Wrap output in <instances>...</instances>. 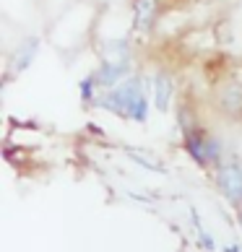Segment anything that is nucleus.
<instances>
[{
  "mask_svg": "<svg viewBox=\"0 0 242 252\" xmlns=\"http://www.w3.org/2000/svg\"><path fill=\"white\" fill-rule=\"evenodd\" d=\"M102 107L109 109V112H115V115L136 120V123H146V117H148L146 96H143L141 83H138V81H128L120 89L109 91V94L102 99Z\"/></svg>",
  "mask_w": 242,
  "mask_h": 252,
  "instance_id": "1",
  "label": "nucleus"
},
{
  "mask_svg": "<svg viewBox=\"0 0 242 252\" xmlns=\"http://www.w3.org/2000/svg\"><path fill=\"white\" fill-rule=\"evenodd\" d=\"M185 146H188V154L195 158L198 164H208L216 158L219 146L213 138H208L206 133H195V130H185Z\"/></svg>",
  "mask_w": 242,
  "mask_h": 252,
  "instance_id": "2",
  "label": "nucleus"
},
{
  "mask_svg": "<svg viewBox=\"0 0 242 252\" xmlns=\"http://www.w3.org/2000/svg\"><path fill=\"white\" fill-rule=\"evenodd\" d=\"M216 185L224 192V198H229L232 203H242V169L237 164L221 166L216 174Z\"/></svg>",
  "mask_w": 242,
  "mask_h": 252,
  "instance_id": "3",
  "label": "nucleus"
},
{
  "mask_svg": "<svg viewBox=\"0 0 242 252\" xmlns=\"http://www.w3.org/2000/svg\"><path fill=\"white\" fill-rule=\"evenodd\" d=\"M125 65L128 63H107L104 60V65H102V68H99V73H97V83H102V86H112V83H117L120 78H123L125 76Z\"/></svg>",
  "mask_w": 242,
  "mask_h": 252,
  "instance_id": "4",
  "label": "nucleus"
},
{
  "mask_svg": "<svg viewBox=\"0 0 242 252\" xmlns=\"http://www.w3.org/2000/svg\"><path fill=\"white\" fill-rule=\"evenodd\" d=\"M154 94H156V107H159L162 112H167L170 99H172V81H170L167 73H156V78H154Z\"/></svg>",
  "mask_w": 242,
  "mask_h": 252,
  "instance_id": "5",
  "label": "nucleus"
},
{
  "mask_svg": "<svg viewBox=\"0 0 242 252\" xmlns=\"http://www.w3.org/2000/svg\"><path fill=\"white\" fill-rule=\"evenodd\" d=\"M156 13V0H136V26L148 29Z\"/></svg>",
  "mask_w": 242,
  "mask_h": 252,
  "instance_id": "6",
  "label": "nucleus"
},
{
  "mask_svg": "<svg viewBox=\"0 0 242 252\" xmlns=\"http://www.w3.org/2000/svg\"><path fill=\"white\" fill-rule=\"evenodd\" d=\"M36 44H39V39H34V36L24 42V47L18 50V55H16V70H26V68H29L32 58L36 55Z\"/></svg>",
  "mask_w": 242,
  "mask_h": 252,
  "instance_id": "7",
  "label": "nucleus"
},
{
  "mask_svg": "<svg viewBox=\"0 0 242 252\" xmlns=\"http://www.w3.org/2000/svg\"><path fill=\"white\" fill-rule=\"evenodd\" d=\"M128 156L133 158V161H138L141 166H146V169L156 172V174H162V172H164V166H162L159 161H151V158H148V156H138V154H136V148H128Z\"/></svg>",
  "mask_w": 242,
  "mask_h": 252,
  "instance_id": "8",
  "label": "nucleus"
},
{
  "mask_svg": "<svg viewBox=\"0 0 242 252\" xmlns=\"http://www.w3.org/2000/svg\"><path fill=\"white\" fill-rule=\"evenodd\" d=\"M94 86H97V78H94V76H89L86 81L81 83V96H83V101L91 99V94H94Z\"/></svg>",
  "mask_w": 242,
  "mask_h": 252,
  "instance_id": "9",
  "label": "nucleus"
},
{
  "mask_svg": "<svg viewBox=\"0 0 242 252\" xmlns=\"http://www.w3.org/2000/svg\"><path fill=\"white\" fill-rule=\"evenodd\" d=\"M227 252H240V247H237V245H232V247H227Z\"/></svg>",
  "mask_w": 242,
  "mask_h": 252,
  "instance_id": "10",
  "label": "nucleus"
}]
</instances>
